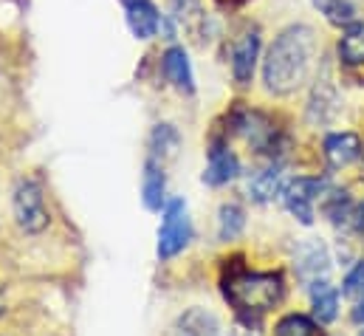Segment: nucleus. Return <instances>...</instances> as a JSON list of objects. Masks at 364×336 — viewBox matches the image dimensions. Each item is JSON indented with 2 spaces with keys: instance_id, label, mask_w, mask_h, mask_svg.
<instances>
[{
  "instance_id": "1",
  "label": "nucleus",
  "mask_w": 364,
  "mask_h": 336,
  "mask_svg": "<svg viewBox=\"0 0 364 336\" xmlns=\"http://www.w3.org/2000/svg\"><path fill=\"white\" fill-rule=\"evenodd\" d=\"M316 54V34L311 26H288L274 37L263 60V83L274 96H288L308 83Z\"/></svg>"
},
{
  "instance_id": "2",
  "label": "nucleus",
  "mask_w": 364,
  "mask_h": 336,
  "mask_svg": "<svg viewBox=\"0 0 364 336\" xmlns=\"http://www.w3.org/2000/svg\"><path fill=\"white\" fill-rule=\"evenodd\" d=\"M220 285H223V297L240 314V320H255V322H260V317L272 311L274 305H279L285 297L282 274L249 271L240 257L226 260Z\"/></svg>"
},
{
  "instance_id": "3",
  "label": "nucleus",
  "mask_w": 364,
  "mask_h": 336,
  "mask_svg": "<svg viewBox=\"0 0 364 336\" xmlns=\"http://www.w3.org/2000/svg\"><path fill=\"white\" fill-rule=\"evenodd\" d=\"M11 212H14L17 226L28 235H40L51 224V215L46 209V198H43V189L37 181H20L17 184L14 198H11Z\"/></svg>"
},
{
  "instance_id": "4",
  "label": "nucleus",
  "mask_w": 364,
  "mask_h": 336,
  "mask_svg": "<svg viewBox=\"0 0 364 336\" xmlns=\"http://www.w3.org/2000/svg\"><path fill=\"white\" fill-rule=\"evenodd\" d=\"M192 241V221L186 212V204L181 198L167 201L164 206V218H161V229H159V257L170 260L176 254H181Z\"/></svg>"
},
{
  "instance_id": "5",
  "label": "nucleus",
  "mask_w": 364,
  "mask_h": 336,
  "mask_svg": "<svg viewBox=\"0 0 364 336\" xmlns=\"http://www.w3.org/2000/svg\"><path fill=\"white\" fill-rule=\"evenodd\" d=\"M328 192V181L325 178H311V175H299L294 181H288L282 187V204L285 209L305 226L314 224V204L319 198H325Z\"/></svg>"
},
{
  "instance_id": "6",
  "label": "nucleus",
  "mask_w": 364,
  "mask_h": 336,
  "mask_svg": "<svg viewBox=\"0 0 364 336\" xmlns=\"http://www.w3.org/2000/svg\"><path fill=\"white\" fill-rule=\"evenodd\" d=\"M294 268H296V277L302 283H316V280H325L328 268H331V254L325 249V243L319 241H308L296 249V257H294Z\"/></svg>"
},
{
  "instance_id": "7",
  "label": "nucleus",
  "mask_w": 364,
  "mask_h": 336,
  "mask_svg": "<svg viewBox=\"0 0 364 336\" xmlns=\"http://www.w3.org/2000/svg\"><path fill=\"white\" fill-rule=\"evenodd\" d=\"M237 175H240V159L229 150L226 142L218 139V142L209 147V164L203 169V184H209V187H223V184L235 181Z\"/></svg>"
},
{
  "instance_id": "8",
  "label": "nucleus",
  "mask_w": 364,
  "mask_h": 336,
  "mask_svg": "<svg viewBox=\"0 0 364 336\" xmlns=\"http://www.w3.org/2000/svg\"><path fill=\"white\" fill-rule=\"evenodd\" d=\"M260 60V31H246L232 51V74L237 85H249L255 80V68Z\"/></svg>"
},
{
  "instance_id": "9",
  "label": "nucleus",
  "mask_w": 364,
  "mask_h": 336,
  "mask_svg": "<svg viewBox=\"0 0 364 336\" xmlns=\"http://www.w3.org/2000/svg\"><path fill=\"white\" fill-rule=\"evenodd\" d=\"M339 93H336V85L331 77H319L314 90H311V99H308V119L314 125H328L331 119H336L339 113Z\"/></svg>"
},
{
  "instance_id": "10",
  "label": "nucleus",
  "mask_w": 364,
  "mask_h": 336,
  "mask_svg": "<svg viewBox=\"0 0 364 336\" xmlns=\"http://www.w3.org/2000/svg\"><path fill=\"white\" fill-rule=\"evenodd\" d=\"M122 3H124V17H127L133 37H139V40L156 37V31L161 28V17H159V9L153 6V0H122Z\"/></svg>"
},
{
  "instance_id": "11",
  "label": "nucleus",
  "mask_w": 364,
  "mask_h": 336,
  "mask_svg": "<svg viewBox=\"0 0 364 336\" xmlns=\"http://www.w3.org/2000/svg\"><path fill=\"white\" fill-rule=\"evenodd\" d=\"M362 156V139L356 133H331L325 139V159L331 169H342Z\"/></svg>"
},
{
  "instance_id": "12",
  "label": "nucleus",
  "mask_w": 364,
  "mask_h": 336,
  "mask_svg": "<svg viewBox=\"0 0 364 336\" xmlns=\"http://www.w3.org/2000/svg\"><path fill=\"white\" fill-rule=\"evenodd\" d=\"M161 68H164V77L176 85L178 90L192 93L195 90V74H192V65H189V57L181 46H170L161 57Z\"/></svg>"
},
{
  "instance_id": "13",
  "label": "nucleus",
  "mask_w": 364,
  "mask_h": 336,
  "mask_svg": "<svg viewBox=\"0 0 364 336\" xmlns=\"http://www.w3.org/2000/svg\"><path fill=\"white\" fill-rule=\"evenodd\" d=\"M173 336H220V325L206 308H186L173 325Z\"/></svg>"
},
{
  "instance_id": "14",
  "label": "nucleus",
  "mask_w": 364,
  "mask_h": 336,
  "mask_svg": "<svg viewBox=\"0 0 364 336\" xmlns=\"http://www.w3.org/2000/svg\"><path fill=\"white\" fill-rule=\"evenodd\" d=\"M141 195L147 209H161L167 206V178H164V164L147 159L144 164V181H141Z\"/></svg>"
},
{
  "instance_id": "15",
  "label": "nucleus",
  "mask_w": 364,
  "mask_h": 336,
  "mask_svg": "<svg viewBox=\"0 0 364 336\" xmlns=\"http://www.w3.org/2000/svg\"><path fill=\"white\" fill-rule=\"evenodd\" d=\"M282 164L272 162L266 169H260L252 181H249V195L257 201V204H269L277 195H282Z\"/></svg>"
},
{
  "instance_id": "16",
  "label": "nucleus",
  "mask_w": 364,
  "mask_h": 336,
  "mask_svg": "<svg viewBox=\"0 0 364 336\" xmlns=\"http://www.w3.org/2000/svg\"><path fill=\"white\" fill-rule=\"evenodd\" d=\"M311 308L316 322H333L339 314V291L328 280L311 283Z\"/></svg>"
},
{
  "instance_id": "17",
  "label": "nucleus",
  "mask_w": 364,
  "mask_h": 336,
  "mask_svg": "<svg viewBox=\"0 0 364 336\" xmlns=\"http://www.w3.org/2000/svg\"><path fill=\"white\" fill-rule=\"evenodd\" d=\"M181 150V136L173 125H156L150 133V159L159 164H167L178 156Z\"/></svg>"
},
{
  "instance_id": "18",
  "label": "nucleus",
  "mask_w": 364,
  "mask_h": 336,
  "mask_svg": "<svg viewBox=\"0 0 364 336\" xmlns=\"http://www.w3.org/2000/svg\"><path fill=\"white\" fill-rule=\"evenodd\" d=\"M339 60L345 65H364V23L345 26L339 37Z\"/></svg>"
},
{
  "instance_id": "19",
  "label": "nucleus",
  "mask_w": 364,
  "mask_h": 336,
  "mask_svg": "<svg viewBox=\"0 0 364 336\" xmlns=\"http://www.w3.org/2000/svg\"><path fill=\"white\" fill-rule=\"evenodd\" d=\"M246 229V212L237 204H223L218 212V238L220 241H235Z\"/></svg>"
},
{
  "instance_id": "20",
  "label": "nucleus",
  "mask_w": 364,
  "mask_h": 336,
  "mask_svg": "<svg viewBox=\"0 0 364 336\" xmlns=\"http://www.w3.org/2000/svg\"><path fill=\"white\" fill-rule=\"evenodd\" d=\"M353 201H350V195L342 189H333V192H328L325 195V204H322V212L336 224V226H342V224H350V215H353Z\"/></svg>"
},
{
  "instance_id": "21",
  "label": "nucleus",
  "mask_w": 364,
  "mask_h": 336,
  "mask_svg": "<svg viewBox=\"0 0 364 336\" xmlns=\"http://www.w3.org/2000/svg\"><path fill=\"white\" fill-rule=\"evenodd\" d=\"M274 336H322V331H319L316 320H311L305 314H288L277 322Z\"/></svg>"
},
{
  "instance_id": "22",
  "label": "nucleus",
  "mask_w": 364,
  "mask_h": 336,
  "mask_svg": "<svg viewBox=\"0 0 364 336\" xmlns=\"http://www.w3.org/2000/svg\"><path fill=\"white\" fill-rule=\"evenodd\" d=\"M314 6L333 26H350V23H356V9H353L350 0H314Z\"/></svg>"
},
{
  "instance_id": "23",
  "label": "nucleus",
  "mask_w": 364,
  "mask_h": 336,
  "mask_svg": "<svg viewBox=\"0 0 364 336\" xmlns=\"http://www.w3.org/2000/svg\"><path fill=\"white\" fill-rule=\"evenodd\" d=\"M342 294H345V297H362L364 294V260H359V263L348 271V277H345V283H342Z\"/></svg>"
},
{
  "instance_id": "24",
  "label": "nucleus",
  "mask_w": 364,
  "mask_h": 336,
  "mask_svg": "<svg viewBox=\"0 0 364 336\" xmlns=\"http://www.w3.org/2000/svg\"><path fill=\"white\" fill-rule=\"evenodd\" d=\"M350 226H353L359 235H364V204L359 206V209H353V215H350Z\"/></svg>"
},
{
  "instance_id": "25",
  "label": "nucleus",
  "mask_w": 364,
  "mask_h": 336,
  "mask_svg": "<svg viewBox=\"0 0 364 336\" xmlns=\"http://www.w3.org/2000/svg\"><path fill=\"white\" fill-rule=\"evenodd\" d=\"M353 322L364 325V294L359 297V303H356V308H353Z\"/></svg>"
},
{
  "instance_id": "26",
  "label": "nucleus",
  "mask_w": 364,
  "mask_h": 336,
  "mask_svg": "<svg viewBox=\"0 0 364 336\" xmlns=\"http://www.w3.org/2000/svg\"><path fill=\"white\" fill-rule=\"evenodd\" d=\"M0 314H3V305H0Z\"/></svg>"
},
{
  "instance_id": "27",
  "label": "nucleus",
  "mask_w": 364,
  "mask_h": 336,
  "mask_svg": "<svg viewBox=\"0 0 364 336\" xmlns=\"http://www.w3.org/2000/svg\"><path fill=\"white\" fill-rule=\"evenodd\" d=\"M362 336H364V334H362Z\"/></svg>"
}]
</instances>
